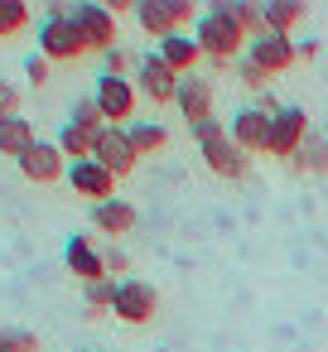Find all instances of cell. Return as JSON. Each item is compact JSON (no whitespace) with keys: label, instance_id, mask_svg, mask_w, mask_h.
Wrapping results in <instances>:
<instances>
[{"label":"cell","instance_id":"obj_1","mask_svg":"<svg viewBox=\"0 0 328 352\" xmlns=\"http://www.w3.org/2000/svg\"><path fill=\"white\" fill-rule=\"evenodd\" d=\"M193 39H198L203 58L217 63V68H237L241 49L251 44V34H246L241 20L232 15V0H217V6H208V10L193 20Z\"/></svg>","mask_w":328,"mask_h":352},{"label":"cell","instance_id":"obj_2","mask_svg":"<svg viewBox=\"0 0 328 352\" xmlns=\"http://www.w3.org/2000/svg\"><path fill=\"white\" fill-rule=\"evenodd\" d=\"M193 131V140H198V155H203V164L217 174V179H246L251 174V155L232 140V131L217 121V116H208V121H198V126H188Z\"/></svg>","mask_w":328,"mask_h":352},{"label":"cell","instance_id":"obj_3","mask_svg":"<svg viewBox=\"0 0 328 352\" xmlns=\"http://www.w3.org/2000/svg\"><path fill=\"white\" fill-rule=\"evenodd\" d=\"M73 10L78 6H68V0H54V6L44 10V20H39V54L49 63H78L83 54H92L87 39L73 25Z\"/></svg>","mask_w":328,"mask_h":352},{"label":"cell","instance_id":"obj_4","mask_svg":"<svg viewBox=\"0 0 328 352\" xmlns=\"http://www.w3.org/2000/svg\"><path fill=\"white\" fill-rule=\"evenodd\" d=\"M188 20H193L188 0H135V25L145 34H155V44L169 39V34H184Z\"/></svg>","mask_w":328,"mask_h":352},{"label":"cell","instance_id":"obj_5","mask_svg":"<svg viewBox=\"0 0 328 352\" xmlns=\"http://www.w3.org/2000/svg\"><path fill=\"white\" fill-rule=\"evenodd\" d=\"M111 314L121 318V323H131V328H140V323H150L155 314H160V289L150 285V280H116V299H111Z\"/></svg>","mask_w":328,"mask_h":352},{"label":"cell","instance_id":"obj_6","mask_svg":"<svg viewBox=\"0 0 328 352\" xmlns=\"http://www.w3.org/2000/svg\"><path fill=\"white\" fill-rule=\"evenodd\" d=\"M179 73L160 58V54H140V63H135V92L150 102V107H169L174 97H179Z\"/></svg>","mask_w":328,"mask_h":352},{"label":"cell","instance_id":"obj_7","mask_svg":"<svg viewBox=\"0 0 328 352\" xmlns=\"http://www.w3.org/2000/svg\"><path fill=\"white\" fill-rule=\"evenodd\" d=\"M92 102L102 107V116H107L111 126H131V121H135V102H140L135 78H111V73H102L97 87H92Z\"/></svg>","mask_w":328,"mask_h":352},{"label":"cell","instance_id":"obj_8","mask_svg":"<svg viewBox=\"0 0 328 352\" xmlns=\"http://www.w3.org/2000/svg\"><path fill=\"white\" fill-rule=\"evenodd\" d=\"M73 25H78V34L87 39V49L92 54H111L116 49V15L107 10V6H97V0H78V10H73Z\"/></svg>","mask_w":328,"mask_h":352},{"label":"cell","instance_id":"obj_9","mask_svg":"<svg viewBox=\"0 0 328 352\" xmlns=\"http://www.w3.org/2000/svg\"><path fill=\"white\" fill-rule=\"evenodd\" d=\"M314 131H309V111L304 107H285L275 121H270V150L265 155H275V160H294L299 150H304V140H309Z\"/></svg>","mask_w":328,"mask_h":352},{"label":"cell","instance_id":"obj_10","mask_svg":"<svg viewBox=\"0 0 328 352\" xmlns=\"http://www.w3.org/2000/svg\"><path fill=\"white\" fill-rule=\"evenodd\" d=\"M246 58H251V63H261V68L275 78V73H285V68H294V63H299V44H294L289 34L265 30V34H256V39L246 44Z\"/></svg>","mask_w":328,"mask_h":352},{"label":"cell","instance_id":"obj_11","mask_svg":"<svg viewBox=\"0 0 328 352\" xmlns=\"http://www.w3.org/2000/svg\"><path fill=\"white\" fill-rule=\"evenodd\" d=\"M92 160H97V164H107L116 179H126V174L140 164V155L131 150V135H126V126H107V131L97 135V145H92Z\"/></svg>","mask_w":328,"mask_h":352},{"label":"cell","instance_id":"obj_12","mask_svg":"<svg viewBox=\"0 0 328 352\" xmlns=\"http://www.w3.org/2000/svg\"><path fill=\"white\" fill-rule=\"evenodd\" d=\"M68 188L83 193L87 203H107V198H116V174L97 160H78V164H68Z\"/></svg>","mask_w":328,"mask_h":352},{"label":"cell","instance_id":"obj_13","mask_svg":"<svg viewBox=\"0 0 328 352\" xmlns=\"http://www.w3.org/2000/svg\"><path fill=\"white\" fill-rule=\"evenodd\" d=\"M270 121H275V116H265L261 107H241V111H232L227 131H232V140H237L246 155H261V150H270Z\"/></svg>","mask_w":328,"mask_h":352},{"label":"cell","instance_id":"obj_14","mask_svg":"<svg viewBox=\"0 0 328 352\" xmlns=\"http://www.w3.org/2000/svg\"><path fill=\"white\" fill-rule=\"evenodd\" d=\"M20 174L30 184H58V179H68V155L54 140H34V150L20 160Z\"/></svg>","mask_w":328,"mask_h":352},{"label":"cell","instance_id":"obj_15","mask_svg":"<svg viewBox=\"0 0 328 352\" xmlns=\"http://www.w3.org/2000/svg\"><path fill=\"white\" fill-rule=\"evenodd\" d=\"M63 265L83 280V285H92V280H111L107 275V251H97L92 246V236H68V246H63Z\"/></svg>","mask_w":328,"mask_h":352},{"label":"cell","instance_id":"obj_16","mask_svg":"<svg viewBox=\"0 0 328 352\" xmlns=\"http://www.w3.org/2000/svg\"><path fill=\"white\" fill-rule=\"evenodd\" d=\"M174 107H179V116L188 121V126H198V121H208L212 116V82L208 78H184L179 82V97H174Z\"/></svg>","mask_w":328,"mask_h":352},{"label":"cell","instance_id":"obj_17","mask_svg":"<svg viewBox=\"0 0 328 352\" xmlns=\"http://www.w3.org/2000/svg\"><path fill=\"white\" fill-rule=\"evenodd\" d=\"M155 54H160L179 78H193V73H198V63H203V49H198V39H193V34H169V39H160V44H155Z\"/></svg>","mask_w":328,"mask_h":352},{"label":"cell","instance_id":"obj_18","mask_svg":"<svg viewBox=\"0 0 328 352\" xmlns=\"http://www.w3.org/2000/svg\"><path fill=\"white\" fill-rule=\"evenodd\" d=\"M92 227L107 232V236H126L135 227V208L126 198H107V203H92Z\"/></svg>","mask_w":328,"mask_h":352},{"label":"cell","instance_id":"obj_19","mask_svg":"<svg viewBox=\"0 0 328 352\" xmlns=\"http://www.w3.org/2000/svg\"><path fill=\"white\" fill-rule=\"evenodd\" d=\"M34 140H39V135H34V126H30L25 116H0V155H10V160L20 164V160L34 150Z\"/></svg>","mask_w":328,"mask_h":352},{"label":"cell","instance_id":"obj_20","mask_svg":"<svg viewBox=\"0 0 328 352\" xmlns=\"http://www.w3.org/2000/svg\"><path fill=\"white\" fill-rule=\"evenodd\" d=\"M126 135H131V150L145 160V155H164L169 150V131L160 126V121H150V116H140V121H131L126 126Z\"/></svg>","mask_w":328,"mask_h":352},{"label":"cell","instance_id":"obj_21","mask_svg":"<svg viewBox=\"0 0 328 352\" xmlns=\"http://www.w3.org/2000/svg\"><path fill=\"white\" fill-rule=\"evenodd\" d=\"M289 169H294V174H304V179L328 174V135H323V131H314V135L304 140V150L289 160Z\"/></svg>","mask_w":328,"mask_h":352},{"label":"cell","instance_id":"obj_22","mask_svg":"<svg viewBox=\"0 0 328 352\" xmlns=\"http://www.w3.org/2000/svg\"><path fill=\"white\" fill-rule=\"evenodd\" d=\"M309 15V6L304 0H270L265 6V30H275V34H294V25Z\"/></svg>","mask_w":328,"mask_h":352},{"label":"cell","instance_id":"obj_23","mask_svg":"<svg viewBox=\"0 0 328 352\" xmlns=\"http://www.w3.org/2000/svg\"><path fill=\"white\" fill-rule=\"evenodd\" d=\"M54 145L68 155V164H78V160H92V145H97V135H87L83 126H73V121H63V131L54 135Z\"/></svg>","mask_w":328,"mask_h":352},{"label":"cell","instance_id":"obj_24","mask_svg":"<svg viewBox=\"0 0 328 352\" xmlns=\"http://www.w3.org/2000/svg\"><path fill=\"white\" fill-rule=\"evenodd\" d=\"M68 121H73V126H83L87 135H102V131L111 126V121L102 116V107H97L92 97H78V102H73V116H68Z\"/></svg>","mask_w":328,"mask_h":352},{"label":"cell","instance_id":"obj_25","mask_svg":"<svg viewBox=\"0 0 328 352\" xmlns=\"http://www.w3.org/2000/svg\"><path fill=\"white\" fill-rule=\"evenodd\" d=\"M111 299H116V280H92V285H83V304H87V318L107 314V309H111Z\"/></svg>","mask_w":328,"mask_h":352},{"label":"cell","instance_id":"obj_26","mask_svg":"<svg viewBox=\"0 0 328 352\" xmlns=\"http://www.w3.org/2000/svg\"><path fill=\"white\" fill-rule=\"evenodd\" d=\"M30 25V6L25 0H0V39H10Z\"/></svg>","mask_w":328,"mask_h":352},{"label":"cell","instance_id":"obj_27","mask_svg":"<svg viewBox=\"0 0 328 352\" xmlns=\"http://www.w3.org/2000/svg\"><path fill=\"white\" fill-rule=\"evenodd\" d=\"M232 15L241 20V30L256 39V34H265V6H256V0H232Z\"/></svg>","mask_w":328,"mask_h":352},{"label":"cell","instance_id":"obj_28","mask_svg":"<svg viewBox=\"0 0 328 352\" xmlns=\"http://www.w3.org/2000/svg\"><path fill=\"white\" fill-rule=\"evenodd\" d=\"M0 352H39V333H30V328H0Z\"/></svg>","mask_w":328,"mask_h":352},{"label":"cell","instance_id":"obj_29","mask_svg":"<svg viewBox=\"0 0 328 352\" xmlns=\"http://www.w3.org/2000/svg\"><path fill=\"white\" fill-rule=\"evenodd\" d=\"M237 78H241V82H246V87H251V92H270V73H265V68H261V63H251V58H246V54H241V58H237Z\"/></svg>","mask_w":328,"mask_h":352},{"label":"cell","instance_id":"obj_30","mask_svg":"<svg viewBox=\"0 0 328 352\" xmlns=\"http://www.w3.org/2000/svg\"><path fill=\"white\" fill-rule=\"evenodd\" d=\"M102 58H107V73H111V78H126V73L135 78V63H140V58H131V54H126L121 44H116L111 54H102Z\"/></svg>","mask_w":328,"mask_h":352},{"label":"cell","instance_id":"obj_31","mask_svg":"<svg viewBox=\"0 0 328 352\" xmlns=\"http://www.w3.org/2000/svg\"><path fill=\"white\" fill-rule=\"evenodd\" d=\"M0 116H20V87L10 78H0Z\"/></svg>","mask_w":328,"mask_h":352},{"label":"cell","instance_id":"obj_32","mask_svg":"<svg viewBox=\"0 0 328 352\" xmlns=\"http://www.w3.org/2000/svg\"><path fill=\"white\" fill-rule=\"evenodd\" d=\"M25 78H30L34 87H44V82H49V58H44V54H30V58H25Z\"/></svg>","mask_w":328,"mask_h":352},{"label":"cell","instance_id":"obj_33","mask_svg":"<svg viewBox=\"0 0 328 352\" xmlns=\"http://www.w3.org/2000/svg\"><path fill=\"white\" fill-rule=\"evenodd\" d=\"M126 270H131V256H126L121 246H111V251H107V275H111V280H131Z\"/></svg>","mask_w":328,"mask_h":352}]
</instances>
